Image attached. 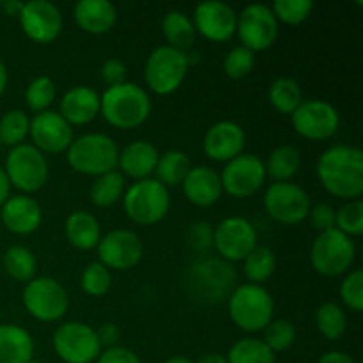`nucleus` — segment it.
<instances>
[{"label": "nucleus", "mask_w": 363, "mask_h": 363, "mask_svg": "<svg viewBox=\"0 0 363 363\" xmlns=\"http://www.w3.org/2000/svg\"><path fill=\"white\" fill-rule=\"evenodd\" d=\"M308 218H311L312 227L318 233H326V230L335 229V209L330 204H325V202L312 206Z\"/></svg>", "instance_id": "de8ad7c7"}, {"label": "nucleus", "mask_w": 363, "mask_h": 363, "mask_svg": "<svg viewBox=\"0 0 363 363\" xmlns=\"http://www.w3.org/2000/svg\"><path fill=\"white\" fill-rule=\"evenodd\" d=\"M268 99L277 112L291 116L301 105L303 94H301V87L296 80L289 77H280L275 78L269 85Z\"/></svg>", "instance_id": "72a5a7b5"}, {"label": "nucleus", "mask_w": 363, "mask_h": 363, "mask_svg": "<svg viewBox=\"0 0 363 363\" xmlns=\"http://www.w3.org/2000/svg\"><path fill=\"white\" fill-rule=\"evenodd\" d=\"M229 318L240 330L248 333L264 332L273 321L275 301L268 289L255 284H243L230 293Z\"/></svg>", "instance_id": "39448f33"}, {"label": "nucleus", "mask_w": 363, "mask_h": 363, "mask_svg": "<svg viewBox=\"0 0 363 363\" xmlns=\"http://www.w3.org/2000/svg\"><path fill=\"white\" fill-rule=\"evenodd\" d=\"M80 286L84 289V293L89 294V296L101 298L110 291V286H112V273L99 261L91 262L82 272Z\"/></svg>", "instance_id": "79ce46f5"}, {"label": "nucleus", "mask_w": 363, "mask_h": 363, "mask_svg": "<svg viewBox=\"0 0 363 363\" xmlns=\"http://www.w3.org/2000/svg\"><path fill=\"white\" fill-rule=\"evenodd\" d=\"M266 169L264 162L255 155L241 152L234 160L225 163L220 181H222V190L234 199L252 197L257 194L266 183Z\"/></svg>", "instance_id": "2eb2a0df"}, {"label": "nucleus", "mask_w": 363, "mask_h": 363, "mask_svg": "<svg viewBox=\"0 0 363 363\" xmlns=\"http://www.w3.org/2000/svg\"><path fill=\"white\" fill-rule=\"evenodd\" d=\"M99 106H101V98L98 91L89 85H77L62 96L59 113L71 128L84 126L99 116Z\"/></svg>", "instance_id": "b1692460"}, {"label": "nucleus", "mask_w": 363, "mask_h": 363, "mask_svg": "<svg viewBox=\"0 0 363 363\" xmlns=\"http://www.w3.org/2000/svg\"><path fill=\"white\" fill-rule=\"evenodd\" d=\"M0 147H2V144H0Z\"/></svg>", "instance_id": "052dcab7"}, {"label": "nucleus", "mask_w": 363, "mask_h": 363, "mask_svg": "<svg viewBox=\"0 0 363 363\" xmlns=\"http://www.w3.org/2000/svg\"><path fill=\"white\" fill-rule=\"evenodd\" d=\"M7 82H9V73H7L6 64H4L2 60H0V96H2L4 91H6Z\"/></svg>", "instance_id": "4d7b16f0"}, {"label": "nucleus", "mask_w": 363, "mask_h": 363, "mask_svg": "<svg viewBox=\"0 0 363 363\" xmlns=\"http://www.w3.org/2000/svg\"><path fill=\"white\" fill-rule=\"evenodd\" d=\"M197 363H227V358L220 353H208L202 354Z\"/></svg>", "instance_id": "6e6d98bb"}, {"label": "nucleus", "mask_w": 363, "mask_h": 363, "mask_svg": "<svg viewBox=\"0 0 363 363\" xmlns=\"http://www.w3.org/2000/svg\"><path fill=\"white\" fill-rule=\"evenodd\" d=\"M18 20L23 34L38 45H50L55 41L64 25L60 9L48 0L25 2L18 14Z\"/></svg>", "instance_id": "a211bd4d"}, {"label": "nucleus", "mask_w": 363, "mask_h": 363, "mask_svg": "<svg viewBox=\"0 0 363 363\" xmlns=\"http://www.w3.org/2000/svg\"><path fill=\"white\" fill-rule=\"evenodd\" d=\"M28 137H30L32 145L43 155H60V152H66L73 142V128L59 112L46 110V112L35 113L30 119Z\"/></svg>", "instance_id": "6ab92c4d"}, {"label": "nucleus", "mask_w": 363, "mask_h": 363, "mask_svg": "<svg viewBox=\"0 0 363 363\" xmlns=\"http://www.w3.org/2000/svg\"><path fill=\"white\" fill-rule=\"evenodd\" d=\"M163 363H195V362H191L190 358H186V357H172Z\"/></svg>", "instance_id": "13d9d810"}, {"label": "nucleus", "mask_w": 363, "mask_h": 363, "mask_svg": "<svg viewBox=\"0 0 363 363\" xmlns=\"http://www.w3.org/2000/svg\"><path fill=\"white\" fill-rule=\"evenodd\" d=\"M311 197L300 184L293 181L273 183L264 191V209L275 222L282 225H298L308 218Z\"/></svg>", "instance_id": "9b49d317"}, {"label": "nucleus", "mask_w": 363, "mask_h": 363, "mask_svg": "<svg viewBox=\"0 0 363 363\" xmlns=\"http://www.w3.org/2000/svg\"><path fill=\"white\" fill-rule=\"evenodd\" d=\"M340 298L342 303L350 311L362 312L363 311V272L362 269H353L347 272L340 284Z\"/></svg>", "instance_id": "a18cd8bd"}, {"label": "nucleus", "mask_w": 363, "mask_h": 363, "mask_svg": "<svg viewBox=\"0 0 363 363\" xmlns=\"http://www.w3.org/2000/svg\"><path fill=\"white\" fill-rule=\"evenodd\" d=\"M247 133L234 121H218L208 128L202 140V151L213 162L227 163L245 149Z\"/></svg>", "instance_id": "412c9836"}, {"label": "nucleus", "mask_w": 363, "mask_h": 363, "mask_svg": "<svg viewBox=\"0 0 363 363\" xmlns=\"http://www.w3.org/2000/svg\"><path fill=\"white\" fill-rule=\"evenodd\" d=\"M96 335H98L99 344H101L103 350L106 347H113V346H119V339H121V330L119 326L113 325V323H105V325L99 326L96 330Z\"/></svg>", "instance_id": "3c124183"}, {"label": "nucleus", "mask_w": 363, "mask_h": 363, "mask_svg": "<svg viewBox=\"0 0 363 363\" xmlns=\"http://www.w3.org/2000/svg\"><path fill=\"white\" fill-rule=\"evenodd\" d=\"M213 233H215V227L211 223L199 220V222H194L188 227L186 234H184V241H186L190 250L206 252L213 247Z\"/></svg>", "instance_id": "49530a36"}, {"label": "nucleus", "mask_w": 363, "mask_h": 363, "mask_svg": "<svg viewBox=\"0 0 363 363\" xmlns=\"http://www.w3.org/2000/svg\"><path fill=\"white\" fill-rule=\"evenodd\" d=\"M227 363H275L277 354L262 342V339L247 337L230 346Z\"/></svg>", "instance_id": "c9c22d12"}, {"label": "nucleus", "mask_w": 363, "mask_h": 363, "mask_svg": "<svg viewBox=\"0 0 363 363\" xmlns=\"http://www.w3.org/2000/svg\"><path fill=\"white\" fill-rule=\"evenodd\" d=\"M160 152L151 142L135 140L128 144L123 151H119V163L117 169L123 170V176L131 177L135 181L149 179L155 174Z\"/></svg>", "instance_id": "a878e982"}, {"label": "nucleus", "mask_w": 363, "mask_h": 363, "mask_svg": "<svg viewBox=\"0 0 363 363\" xmlns=\"http://www.w3.org/2000/svg\"><path fill=\"white\" fill-rule=\"evenodd\" d=\"M98 363H142L140 358L137 357V353L130 350V347L124 346H113L106 347L99 353Z\"/></svg>", "instance_id": "8fccbe9b"}, {"label": "nucleus", "mask_w": 363, "mask_h": 363, "mask_svg": "<svg viewBox=\"0 0 363 363\" xmlns=\"http://www.w3.org/2000/svg\"><path fill=\"white\" fill-rule=\"evenodd\" d=\"M11 183L6 176V170L0 167V208L4 206V202L11 197Z\"/></svg>", "instance_id": "864d4df0"}, {"label": "nucleus", "mask_w": 363, "mask_h": 363, "mask_svg": "<svg viewBox=\"0 0 363 363\" xmlns=\"http://www.w3.org/2000/svg\"><path fill=\"white\" fill-rule=\"evenodd\" d=\"M0 223H2V222H0Z\"/></svg>", "instance_id": "680f3d73"}, {"label": "nucleus", "mask_w": 363, "mask_h": 363, "mask_svg": "<svg viewBox=\"0 0 363 363\" xmlns=\"http://www.w3.org/2000/svg\"><path fill=\"white\" fill-rule=\"evenodd\" d=\"M277 268V257L272 248L268 247H255L243 261L245 277L250 280V284L261 286L266 280L272 279Z\"/></svg>", "instance_id": "e433bc0d"}, {"label": "nucleus", "mask_w": 363, "mask_h": 363, "mask_svg": "<svg viewBox=\"0 0 363 363\" xmlns=\"http://www.w3.org/2000/svg\"><path fill=\"white\" fill-rule=\"evenodd\" d=\"M34 357V339L18 325H0V363H27Z\"/></svg>", "instance_id": "bb28decb"}, {"label": "nucleus", "mask_w": 363, "mask_h": 363, "mask_svg": "<svg viewBox=\"0 0 363 363\" xmlns=\"http://www.w3.org/2000/svg\"><path fill=\"white\" fill-rule=\"evenodd\" d=\"M319 183L330 195L342 201H357L363 194V152L354 145H332L315 165Z\"/></svg>", "instance_id": "f257e3e1"}, {"label": "nucleus", "mask_w": 363, "mask_h": 363, "mask_svg": "<svg viewBox=\"0 0 363 363\" xmlns=\"http://www.w3.org/2000/svg\"><path fill=\"white\" fill-rule=\"evenodd\" d=\"M99 98V113L110 126L117 130H135L151 116L152 103L147 91L131 82L106 87Z\"/></svg>", "instance_id": "f03ea898"}, {"label": "nucleus", "mask_w": 363, "mask_h": 363, "mask_svg": "<svg viewBox=\"0 0 363 363\" xmlns=\"http://www.w3.org/2000/svg\"><path fill=\"white\" fill-rule=\"evenodd\" d=\"M191 169L190 156L179 149H170L165 155H160L158 163H156V179L165 188L183 184L184 177L188 176Z\"/></svg>", "instance_id": "7c9ffc66"}, {"label": "nucleus", "mask_w": 363, "mask_h": 363, "mask_svg": "<svg viewBox=\"0 0 363 363\" xmlns=\"http://www.w3.org/2000/svg\"><path fill=\"white\" fill-rule=\"evenodd\" d=\"M236 34L250 52H264L279 39V21L269 6L250 4L238 14Z\"/></svg>", "instance_id": "4468645a"}, {"label": "nucleus", "mask_w": 363, "mask_h": 363, "mask_svg": "<svg viewBox=\"0 0 363 363\" xmlns=\"http://www.w3.org/2000/svg\"><path fill=\"white\" fill-rule=\"evenodd\" d=\"M2 6V9L6 11L7 16H18L21 11V7H23V2H16V0H9V2H4L0 4Z\"/></svg>", "instance_id": "5fc2aeb1"}, {"label": "nucleus", "mask_w": 363, "mask_h": 363, "mask_svg": "<svg viewBox=\"0 0 363 363\" xmlns=\"http://www.w3.org/2000/svg\"><path fill=\"white\" fill-rule=\"evenodd\" d=\"M190 67L186 52L169 45L158 46L149 53L144 66V80L151 92L158 96L174 94L183 85Z\"/></svg>", "instance_id": "0eeeda50"}, {"label": "nucleus", "mask_w": 363, "mask_h": 363, "mask_svg": "<svg viewBox=\"0 0 363 363\" xmlns=\"http://www.w3.org/2000/svg\"><path fill=\"white\" fill-rule=\"evenodd\" d=\"M64 233L67 241L78 250H94L101 240V225L89 211H73L66 218Z\"/></svg>", "instance_id": "cd10ccee"}, {"label": "nucleus", "mask_w": 363, "mask_h": 363, "mask_svg": "<svg viewBox=\"0 0 363 363\" xmlns=\"http://www.w3.org/2000/svg\"><path fill=\"white\" fill-rule=\"evenodd\" d=\"M99 262L116 272H128L142 261L144 245L140 236L130 229H113L98 243Z\"/></svg>", "instance_id": "f3484780"}, {"label": "nucleus", "mask_w": 363, "mask_h": 363, "mask_svg": "<svg viewBox=\"0 0 363 363\" xmlns=\"http://www.w3.org/2000/svg\"><path fill=\"white\" fill-rule=\"evenodd\" d=\"M195 32L213 43H225L236 35L238 14L229 4L220 0L201 2L194 11Z\"/></svg>", "instance_id": "aec40b11"}, {"label": "nucleus", "mask_w": 363, "mask_h": 363, "mask_svg": "<svg viewBox=\"0 0 363 363\" xmlns=\"http://www.w3.org/2000/svg\"><path fill=\"white\" fill-rule=\"evenodd\" d=\"M354 257L357 247L353 240L337 229L319 233L311 248L312 268L323 277L346 275L353 266Z\"/></svg>", "instance_id": "1a4fd4ad"}, {"label": "nucleus", "mask_w": 363, "mask_h": 363, "mask_svg": "<svg viewBox=\"0 0 363 363\" xmlns=\"http://www.w3.org/2000/svg\"><path fill=\"white\" fill-rule=\"evenodd\" d=\"M21 300L25 311L41 323L59 321L69 308L66 287L52 277H35L25 284Z\"/></svg>", "instance_id": "6e6552de"}, {"label": "nucleus", "mask_w": 363, "mask_h": 363, "mask_svg": "<svg viewBox=\"0 0 363 363\" xmlns=\"http://www.w3.org/2000/svg\"><path fill=\"white\" fill-rule=\"evenodd\" d=\"M335 229L347 238H358L363 234V202L360 199L350 201L335 211Z\"/></svg>", "instance_id": "37998d69"}, {"label": "nucleus", "mask_w": 363, "mask_h": 363, "mask_svg": "<svg viewBox=\"0 0 363 363\" xmlns=\"http://www.w3.org/2000/svg\"><path fill=\"white\" fill-rule=\"evenodd\" d=\"M4 170L11 186L23 191V195L41 190L50 176L48 160L32 144H21L11 149Z\"/></svg>", "instance_id": "9d476101"}, {"label": "nucleus", "mask_w": 363, "mask_h": 363, "mask_svg": "<svg viewBox=\"0 0 363 363\" xmlns=\"http://www.w3.org/2000/svg\"><path fill=\"white\" fill-rule=\"evenodd\" d=\"M53 350L64 363H92L103 351L96 330L80 321H67L53 333Z\"/></svg>", "instance_id": "f8f14e48"}, {"label": "nucleus", "mask_w": 363, "mask_h": 363, "mask_svg": "<svg viewBox=\"0 0 363 363\" xmlns=\"http://www.w3.org/2000/svg\"><path fill=\"white\" fill-rule=\"evenodd\" d=\"M255 53L245 46H236L230 50L223 60V71L233 80H243L254 71Z\"/></svg>", "instance_id": "c03bdc74"}, {"label": "nucleus", "mask_w": 363, "mask_h": 363, "mask_svg": "<svg viewBox=\"0 0 363 363\" xmlns=\"http://www.w3.org/2000/svg\"><path fill=\"white\" fill-rule=\"evenodd\" d=\"M124 213L137 225H156L170 209V191L158 179L135 181L123 197Z\"/></svg>", "instance_id": "423d86ee"}, {"label": "nucleus", "mask_w": 363, "mask_h": 363, "mask_svg": "<svg viewBox=\"0 0 363 363\" xmlns=\"http://www.w3.org/2000/svg\"><path fill=\"white\" fill-rule=\"evenodd\" d=\"M57 89L50 77H35L25 91V101L34 113H41L50 110L52 103L55 101Z\"/></svg>", "instance_id": "58836bf2"}, {"label": "nucleus", "mask_w": 363, "mask_h": 363, "mask_svg": "<svg viewBox=\"0 0 363 363\" xmlns=\"http://www.w3.org/2000/svg\"><path fill=\"white\" fill-rule=\"evenodd\" d=\"M30 130V119L23 110H9L0 119V144L9 145L11 149L25 144Z\"/></svg>", "instance_id": "4c0bfd02"}, {"label": "nucleus", "mask_w": 363, "mask_h": 363, "mask_svg": "<svg viewBox=\"0 0 363 363\" xmlns=\"http://www.w3.org/2000/svg\"><path fill=\"white\" fill-rule=\"evenodd\" d=\"M269 9L275 14L279 23L301 25L311 18L314 2L312 0H275Z\"/></svg>", "instance_id": "ea45409f"}, {"label": "nucleus", "mask_w": 363, "mask_h": 363, "mask_svg": "<svg viewBox=\"0 0 363 363\" xmlns=\"http://www.w3.org/2000/svg\"><path fill=\"white\" fill-rule=\"evenodd\" d=\"M315 326L318 332L330 342L342 339L347 330L346 311L335 301H326L315 311Z\"/></svg>", "instance_id": "f704fd0d"}, {"label": "nucleus", "mask_w": 363, "mask_h": 363, "mask_svg": "<svg viewBox=\"0 0 363 363\" xmlns=\"http://www.w3.org/2000/svg\"><path fill=\"white\" fill-rule=\"evenodd\" d=\"M162 32L169 46L181 52H186L195 43V35H197L194 21L183 11H169L162 20Z\"/></svg>", "instance_id": "c85d7f7f"}, {"label": "nucleus", "mask_w": 363, "mask_h": 363, "mask_svg": "<svg viewBox=\"0 0 363 363\" xmlns=\"http://www.w3.org/2000/svg\"><path fill=\"white\" fill-rule=\"evenodd\" d=\"M124 191H126V179L119 170H113L96 177L89 190V199L98 208H112L124 197Z\"/></svg>", "instance_id": "2f4dec72"}, {"label": "nucleus", "mask_w": 363, "mask_h": 363, "mask_svg": "<svg viewBox=\"0 0 363 363\" xmlns=\"http://www.w3.org/2000/svg\"><path fill=\"white\" fill-rule=\"evenodd\" d=\"M262 342L275 354L284 353L296 342V326L289 319H273L264 328Z\"/></svg>", "instance_id": "a19ab883"}, {"label": "nucleus", "mask_w": 363, "mask_h": 363, "mask_svg": "<svg viewBox=\"0 0 363 363\" xmlns=\"http://www.w3.org/2000/svg\"><path fill=\"white\" fill-rule=\"evenodd\" d=\"M0 222L9 233L27 236L41 227L43 209L30 195H14L4 202L0 209Z\"/></svg>", "instance_id": "4be33fe9"}, {"label": "nucleus", "mask_w": 363, "mask_h": 363, "mask_svg": "<svg viewBox=\"0 0 363 363\" xmlns=\"http://www.w3.org/2000/svg\"><path fill=\"white\" fill-rule=\"evenodd\" d=\"M126 64L119 59H108L103 62L99 74H101V80L106 87H113V85H119L126 82Z\"/></svg>", "instance_id": "09e8293b"}, {"label": "nucleus", "mask_w": 363, "mask_h": 363, "mask_svg": "<svg viewBox=\"0 0 363 363\" xmlns=\"http://www.w3.org/2000/svg\"><path fill=\"white\" fill-rule=\"evenodd\" d=\"M301 167V155L293 145H279L273 149L264 163L266 176L272 177L275 183L291 181Z\"/></svg>", "instance_id": "c756f323"}, {"label": "nucleus", "mask_w": 363, "mask_h": 363, "mask_svg": "<svg viewBox=\"0 0 363 363\" xmlns=\"http://www.w3.org/2000/svg\"><path fill=\"white\" fill-rule=\"evenodd\" d=\"M67 163L82 176L98 177L117 170L119 147L116 140L105 133H87L73 138L66 151Z\"/></svg>", "instance_id": "20e7f679"}, {"label": "nucleus", "mask_w": 363, "mask_h": 363, "mask_svg": "<svg viewBox=\"0 0 363 363\" xmlns=\"http://www.w3.org/2000/svg\"><path fill=\"white\" fill-rule=\"evenodd\" d=\"M257 230L250 220L243 216H229L215 227L213 248L225 262L245 261L257 247Z\"/></svg>", "instance_id": "dca6fc26"}, {"label": "nucleus", "mask_w": 363, "mask_h": 363, "mask_svg": "<svg viewBox=\"0 0 363 363\" xmlns=\"http://www.w3.org/2000/svg\"><path fill=\"white\" fill-rule=\"evenodd\" d=\"M2 266L7 275L18 282H30L38 273V259L34 252L21 245H14L4 252Z\"/></svg>", "instance_id": "473e14b6"}, {"label": "nucleus", "mask_w": 363, "mask_h": 363, "mask_svg": "<svg viewBox=\"0 0 363 363\" xmlns=\"http://www.w3.org/2000/svg\"><path fill=\"white\" fill-rule=\"evenodd\" d=\"M183 194L190 204L199 208H209L222 199V181L215 169L206 165L191 167L183 181Z\"/></svg>", "instance_id": "5701e85b"}, {"label": "nucleus", "mask_w": 363, "mask_h": 363, "mask_svg": "<svg viewBox=\"0 0 363 363\" xmlns=\"http://www.w3.org/2000/svg\"><path fill=\"white\" fill-rule=\"evenodd\" d=\"M318 363H357L353 357H350L347 353H342V351H328V353L323 354L319 358Z\"/></svg>", "instance_id": "603ef678"}, {"label": "nucleus", "mask_w": 363, "mask_h": 363, "mask_svg": "<svg viewBox=\"0 0 363 363\" xmlns=\"http://www.w3.org/2000/svg\"><path fill=\"white\" fill-rule=\"evenodd\" d=\"M294 131L307 140H328L339 131L340 116L325 99H307L291 113Z\"/></svg>", "instance_id": "ddd939ff"}, {"label": "nucleus", "mask_w": 363, "mask_h": 363, "mask_svg": "<svg viewBox=\"0 0 363 363\" xmlns=\"http://www.w3.org/2000/svg\"><path fill=\"white\" fill-rule=\"evenodd\" d=\"M236 282L233 266L223 259H204L188 268L184 275V287L191 300L204 305H215L230 296Z\"/></svg>", "instance_id": "7ed1b4c3"}, {"label": "nucleus", "mask_w": 363, "mask_h": 363, "mask_svg": "<svg viewBox=\"0 0 363 363\" xmlns=\"http://www.w3.org/2000/svg\"><path fill=\"white\" fill-rule=\"evenodd\" d=\"M78 28L92 35H103L117 23V9L108 0H80L73 9Z\"/></svg>", "instance_id": "393cba45"}, {"label": "nucleus", "mask_w": 363, "mask_h": 363, "mask_svg": "<svg viewBox=\"0 0 363 363\" xmlns=\"http://www.w3.org/2000/svg\"><path fill=\"white\" fill-rule=\"evenodd\" d=\"M27 363H41V362H38V360H34V358H32V360L27 362Z\"/></svg>", "instance_id": "bf43d9fd"}]
</instances>
